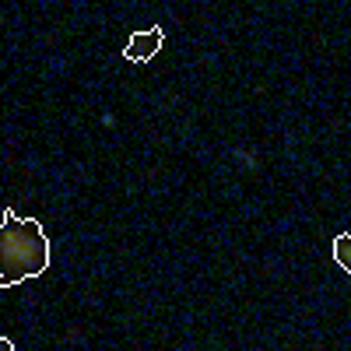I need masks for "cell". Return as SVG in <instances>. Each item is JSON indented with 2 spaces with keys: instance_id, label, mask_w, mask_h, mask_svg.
Masks as SVG:
<instances>
[{
  "instance_id": "6da1fadb",
  "label": "cell",
  "mask_w": 351,
  "mask_h": 351,
  "mask_svg": "<svg viewBox=\"0 0 351 351\" xmlns=\"http://www.w3.org/2000/svg\"><path fill=\"white\" fill-rule=\"evenodd\" d=\"M49 267V239L36 218L14 211L0 215V288L43 278Z\"/></svg>"
},
{
  "instance_id": "7a4b0ae2",
  "label": "cell",
  "mask_w": 351,
  "mask_h": 351,
  "mask_svg": "<svg viewBox=\"0 0 351 351\" xmlns=\"http://www.w3.org/2000/svg\"><path fill=\"white\" fill-rule=\"evenodd\" d=\"M162 46H165V32H162L158 25H152L148 32H134L127 39L123 56H127L130 64H148V60H155V56L162 53Z\"/></svg>"
},
{
  "instance_id": "3957f363",
  "label": "cell",
  "mask_w": 351,
  "mask_h": 351,
  "mask_svg": "<svg viewBox=\"0 0 351 351\" xmlns=\"http://www.w3.org/2000/svg\"><path fill=\"white\" fill-rule=\"evenodd\" d=\"M334 260H337V267L344 274H351V236L348 232H341V236L334 239Z\"/></svg>"
},
{
  "instance_id": "277c9868",
  "label": "cell",
  "mask_w": 351,
  "mask_h": 351,
  "mask_svg": "<svg viewBox=\"0 0 351 351\" xmlns=\"http://www.w3.org/2000/svg\"><path fill=\"white\" fill-rule=\"evenodd\" d=\"M0 351H14V341L11 337H0Z\"/></svg>"
}]
</instances>
